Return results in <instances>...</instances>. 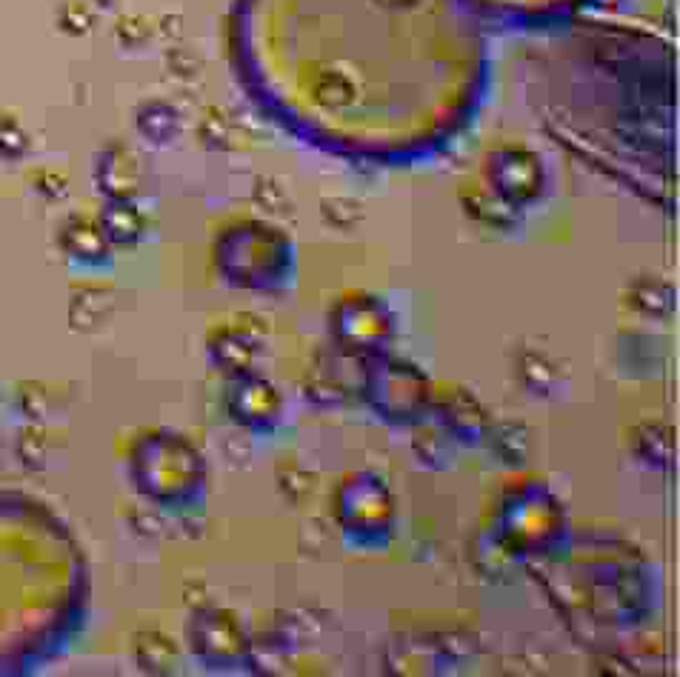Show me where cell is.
Wrapping results in <instances>:
<instances>
[{"label":"cell","instance_id":"1","mask_svg":"<svg viewBox=\"0 0 680 677\" xmlns=\"http://www.w3.org/2000/svg\"><path fill=\"white\" fill-rule=\"evenodd\" d=\"M483 18L463 0H240L249 72L286 118L366 152L446 135L475 98Z\"/></svg>","mask_w":680,"mask_h":677},{"label":"cell","instance_id":"2","mask_svg":"<svg viewBox=\"0 0 680 677\" xmlns=\"http://www.w3.org/2000/svg\"><path fill=\"white\" fill-rule=\"evenodd\" d=\"M38 509L32 500L0 492V675L26 672L52 646V620L40 606V575L32 543Z\"/></svg>","mask_w":680,"mask_h":677},{"label":"cell","instance_id":"3","mask_svg":"<svg viewBox=\"0 0 680 677\" xmlns=\"http://www.w3.org/2000/svg\"><path fill=\"white\" fill-rule=\"evenodd\" d=\"M478 18L509 23H549L575 15L586 0H463Z\"/></svg>","mask_w":680,"mask_h":677}]
</instances>
